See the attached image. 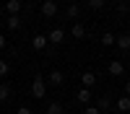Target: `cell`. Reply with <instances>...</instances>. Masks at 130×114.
<instances>
[{"label":"cell","instance_id":"cell-6","mask_svg":"<svg viewBox=\"0 0 130 114\" xmlns=\"http://www.w3.org/2000/svg\"><path fill=\"white\" fill-rule=\"evenodd\" d=\"M21 8H24L21 0H5V13H8V16H18Z\"/></svg>","mask_w":130,"mask_h":114},{"label":"cell","instance_id":"cell-25","mask_svg":"<svg viewBox=\"0 0 130 114\" xmlns=\"http://www.w3.org/2000/svg\"><path fill=\"white\" fill-rule=\"evenodd\" d=\"M125 93H127V96H130V80L125 83Z\"/></svg>","mask_w":130,"mask_h":114},{"label":"cell","instance_id":"cell-11","mask_svg":"<svg viewBox=\"0 0 130 114\" xmlns=\"http://www.w3.org/2000/svg\"><path fill=\"white\" fill-rule=\"evenodd\" d=\"M81 80H83V88H91L94 83H96V73H91V70H86L83 75H81Z\"/></svg>","mask_w":130,"mask_h":114},{"label":"cell","instance_id":"cell-3","mask_svg":"<svg viewBox=\"0 0 130 114\" xmlns=\"http://www.w3.org/2000/svg\"><path fill=\"white\" fill-rule=\"evenodd\" d=\"M47 41H52V44H62V41H65V29H50Z\"/></svg>","mask_w":130,"mask_h":114},{"label":"cell","instance_id":"cell-18","mask_svg":"<svg viewBox=\"0 0 130 114\" xmlns=\"http://www.w3.org/2000/svg\"><path fill=\"white\" fill-rule=\"evenodd\" d=\"M89 8L91 10H102L104 8V0H89Z\"/></svg>","mask_w":130,"mask_h":114},{"label":"cell","instance_id":"cell-13","mask_svg":"<svg viewBox=\"0 0 130 114\" xmlns=\"http://www.w3.org/2000/svg\"><path fill=\"white\" fill-rule=\"evenodd\" d=\"M18 26H21V18H18V16H8V21H5V29H13V31H16Z\"/></svg>","mask_w":130,"mask_h":114},{"label":"cell","instance_id":"cell-1","mask_svg":"<svg viewBox=\"0 0 130 114\" xmlns=\"http://www.w3.org/2000/svg\"><path fill=\"white\" fill-rule=\"evenodd\" d=\"M31 96L34 99H44L47 96V83H44V78L37 73V78H34V83H31Z\"/></svg>","mask_w":130,"mask_h":114},{"label":"cell","instance_id":"cell-7","mask_svg":"<svg viewBox=\"0 0 130 114\" xmlns=\"http://www.w3.org/2000/svg\"><path fill=\"white\" fill-rule=\"evenodd\" d=\"M47 80H50V86H62V83H65V75H62V70H52Z\"/></svg>","mask_w":130,"mask_h":114},{"label":"cell","instance_id":"cell-16","mask_svg":"<svg viewBox=\"0 0 130 114\" xmlns=\"http://www.w3.org/2000/svg\"><path fill=\"white\" fill-rule=\"evenodd\" d=\"M47 114H62V104H57V101L47 104Z\"/></svg>","mask_w":130,"mask_h":114},{"label":"cell","instance_id":"cell-23","mask_svg":"<svg viewBox=\"0 0 130 114\" xmlns=\"http://www.w3.org/2000/svg\"><path fill=\"white\" fill-rule=\"evenodd\" d=\"M127 10H130V5H127V3H120V13H122V16L127 13Z\"/></svg>","mask_w":130,"mask_h":114},{"label":"cell","instance_id":"cell-26","mask_svg":"<svg viewBox=\"0 0 130 114\" xmlns=\"http://www.w3.org/2000/svg\"><path fill=\"white\" fill-rule=\"evenodd\" d=\"M0 26H3V18H0Z\"/></svg>","mask_w":130,"mask_h":114},{"label":"cell","instance_id":"cell-2","mask_svg":"<svg viewBox=\"0 0 130 114\" xmlns=\"http://www.w3.org/2000/svg\"><path fill=\"white\" fill-rule=\"evenodd\" d=\"M42 16H44V18L57 16V3H55V0H44V3H42Z\"/></svg>","mask_w":130,"mask_h":114},{"label":"cell","instance_id":"cell-14","mask_svg":"<svg viewBox=\"0 0 130 114\" xmlns=\"http://www.w3.org/2000/svg\"><path fill=\"white\" fill-rule=\"evenodd\" d=\"M78 13H81V8L75 5V3H73V5H68V8H65V16H68V18H78Z\"/></svg>","mask_w":130,"mask_h":114},{"label":"cell","instance_id":"cell-9","mask_svg":"<svg viewBox=\"0 0 130 114\" xmlns=\"http://www.w3.org/2000/svg\"><path fill=\"white\" fill-rule=\"evenodd\" d=\"M75 99H78V104H83V106H89V104H91V88H81Z\"/></svg>","mask_w":130,"mask_h":114},{"label":"cell","instance_id":"cell-5","mask_svg":"<svg viewBox=\"0 0 130 114\" xmlns=\"http://www.w3.org/2000/svg\"><path fill=\"white\" fill-rule=\"evenodd\" d=\"M107 73H109V75H115V78H120L122 73H125V65H122L120 60H112V62H109V67H107Z\"/></svg>","mask_w":130,"mask_h":114},{"label":"cell","instance_id":"cell-8","mask_svg":"<svg viewBox=\"0 0 130 114\" xmlns=\"http://www.w3.org/2000/svg\"><path fill=\"white\" fill-rule=\"evenodd\" d=\"M31 44H34V49H47V36L44 34H34V39H31Z\"/></svg>","mask_w":130,"mask_h":114},{"label":"cell","instance_id":"cell-12","mask_svg":"<svg viewBox=\"0 0 130 114\" xmlns=\"http://www.w3.org/2000/svg\"><path fill=\"white\" fill-rule=\"evenodd\" d=\"M115 106H117V111H130V96H120Z\"/></svg>","mask_w":130,"mask_h":114},{"label":"cell","instance_id":"cell-15","mask_svg":"<svg viewBox=\"0 0 130 114\" xmlns=\"http://www.w3.org/2000/svg\"><path fill=\"white\" fill-rule=\"evenodd\" d=\"M109 106H112V101H109V96H102V99H99V104H96V109H99V111H107Z\"/></svg>","mask_w":130,"mask_h":114},{"label":"cell","instance_id":"cell-4","mask_svg":"<svg viewBox=\"0 0 130 114\" xmlns=\"http://www.w3.org/2000/svg\"><path fill=\"white\" fill-rule=\"evenodd\" d=\"M115 44L120 52H130V34H120V36H115Z\"/></svg>","mask_w":130,"mask_h":114},{"label":"cell","instance_id":"cell-19","mask_svg":"<svg viewBox=\"0 0 130 114\" xmlns=\"http://www.w3.org/2000/svg\"><path fill=\"white\" fill-rule=\"evenodd\" d=\"M8 96H10V88H8L5 83H3V86H0V101H5Z\"/></svg>","mask_w":130,"mask_h":114},{"label":"cell","instance_id":"cell-21","mask_svg":"<svg viewBox=\"0 0 130 114\" xmlns=\"http://www.w3.org/2000/svg\"><path fill=\"white\" fill-rule=\"evenodd\" d=\"M83 114H102V111H99V109H96V106H91V104H89V106H86V109H83Z\"/></svg>","mask_w":130,"mask_h":114},{"label":"cell","instance_id":"cell-22","mask_svg":"<svg viewBox=\"0 0 130 114\" xmlns=\"http://www.w3.org/2000/svg\"><path fill=\"white\" fill-rule=\"evenodd\" d=\"M16 114H31V109H29V106H18Z\"/></svg>","mask_w":130,"mask_h":114},{"label":"cell","instance_id":"cell-10","mask_svg":"<svg viewBox=\"0 0 130 114\" xmlns=\"http://www.w3.org/2000/svg\"><path fill=\"white\" fill-rule=\"evenodd\" d=\"M70 36H73V39H83V36H86V26H83V24H73V26H70Z\"/></svg>","mask_w":130,"mask_h":114},{"label":"cell","instance_id":"cell-20","mask_svg":"<svg viewBox=\"0 0 130 114\" xmlns=\"http://www.w3.org/2000/svg\"><path fill=\"white\" fill-rule=\"evenodd\" d=\"M3 75H8V62L0 60V78H3Z\"/></svg>","mask_w":130,"mask_h":114},{"label":"cell","instance_id":"cell-24","mask_svg":"<svg viewBox=\"0 0 130 114\" xmlns=\"http://www.w3.org/2000/svg\"><path fill=\"white\" fill-rule=\"evenodd\" d=\"M3 47H5V36L0 34V49H3Z\"/></svg>","mask_w":130,"mask_h":114},{"label":"cell","instance_id":"cell-27","mask_svg":"<svg viewBox=\"0 0 130 114\" xmlns=\"http://www.w3.org/2000/svg\"><path fill=\"white\" fill-rule=\"evenodd\" d=\"M127 3H130V0H127Z\"/></svg>","mask_w":130,"mask_h":114},{"label":"cell","instance_id":"cell-17","mask_svg":"<svg viewBox=\"0 0 130 114\" xmlns=\"http://www.w3.org/2000/svg\"><path fill=\"white\" fill-rule=\"evenodd\" d=\"M102 44H104V47H112V44H115V34H109V31L102 34Z\"/></svg>","mask_w":130,"mask_h":114}]
</instances>
